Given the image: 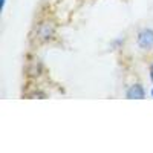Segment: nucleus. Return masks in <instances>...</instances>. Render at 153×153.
Returning <instances> with one entry per match:
<instances>
[{"label":"nucleus","mask_w":153,"mask_h":153,"mask_svg":"<svg viewBox=\"0 0 153 153\" xmlns=\"http://www.w3.org/2000/svg\"><path fill=\"white\" fill-rule=\"evenodd\" d=\"M152 97H153V89H152Z\"/></svg>","instance_id":"5"},{"label":"nucleus","mask_w":153,"mask_h":153,"mask_svg":"<svg viewBox=\"0 0 153 153\" xmlns=\"http://www.w3.org/2000/svg\"><path fill=\"white\" fill-rule=\"evenodd\" d=\"M138 45L143 49H152L153 48V31L144 29L138 34Z\"/></svg>","instance_id":"1"},{"label":"nucleus","mask_w":153,"mask_h":153,"mask_svg":"<svg viewBox=\"0 0 153 153\" xmlns=\"http://www.w3.org/2000/svg\"><path fill=\"white\" fill-rule=\"evenodd\" d=\"M126 95H127V98H129V100H143L144 95H146V92H144L143 86L133 84V86H130V89L127 91Z\"/></svg>","instance_id":"3"},{"label":"nucleus","mask_w":153,"mask_h":153,"mask_svg":"<svg viewBox=\"0 0 153 153\" xmlns=\"http://www.w3.org/2000/svg\"><path fill=\"white\" fill-rule=\"evenodd\" d=\"M150 76H152V81H153V65H152V68H150Z\"/></svg>","instance_id":"4"},{"label":"nucleus","mask_w":153,"mask_h":153,"mask_svg":"<svg viewBox=\"0 0 153 153\" xmlns=\"http://www.w3.org/2000/svg\"><path fill=\"white\" fill-rule=\"evenodd\" d=\"M37 35H38L40 40H49V38L54 35V26L51 23H42V25H38Z\"/></svg>","instance_id":"2"}]
</instances>
